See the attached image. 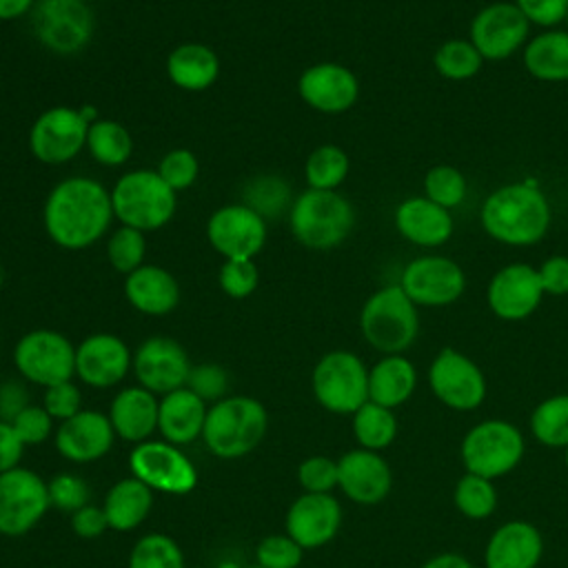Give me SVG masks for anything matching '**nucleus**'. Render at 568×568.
<instances>
[{
  "label": "nucleus",
  "mask_w": 568,
  "mask_h": 568,
  "mask_svg": "<svg viewBox=\"0 0 568 568\" xmlns=\"http://www.w3.org/2000/svg\"><path fill=\"white\" fill-rule=\"evenodd\" d=\"M11 426L27 448L47 442L55 433V419L44 410L42 404H29L22 408L13 417Z\"/></svg>",
  "instance_id": "obj_48"
},
{
  "label": "nucleus",
  "mask_w": 568,
  "mask_h": 568,
  "mask_svg": "<svg viewBox=\"0 0 568 568\" xmlns=\"http://www.w3.org/2000/svg\"><path fill=\"white\" fill-rule=\"evenodd\" d=\"M217 280L229 297L244 300L257 288L260 273L253 260H224Z\"/></svg>",
  "instance_id": "obj_49"
},
{
  "label": "nucleus",
  "mask_w": 568,
  "mask_h": 568,
  "mask_svg": "<svg viewBox=\"0 0 568 568\" xmlns=\"http://www.w3.org/2000/svg\"><path fill=\"white\" fill-rule=\"evenodd\" d=\"M515 4L530 24L539 27H555L568 16V0H515Z\"/></svg>",
  "instance_id": "obj_52"
},
{
  "label": "nucleus",
  "mask_w": 568,
  "mask_h": 568,
  "mask_svg": "<svg viewBox=\"0 0 568 568\" xmlns=\"http://www.w3.org/2000/svg\"><path fill=\"white\" fill-rule=\"evenodd\" d=\"M146 255V240L144 233L131 226H118L106 242V257L111 262V266L118 273H133L135 268L142 266Z\"/></svg>",
  "instance_id": "obj_43"
},
{
  "label": "nucleus",
  "mask_w": 568,
  "mask_h": 568,
  "mask_svg": "<svg viewBox=\"0 0 568 568\" xmlns=\"http://www.w3.org/2000/svg\"><path fill=\"white\" fill-rule=\"evenodd\" d=\"M191 366L186 348L178 339L153 335L135 348L131 371L142 388L162 397L186 386Z\"/></svg>",
  "instance_id": "obj_17"
},
{
  "label": "nucleus",
  "mask_w": 568,
  "mask_h": 568,
  "mask_svg": "<svg viewBox=\"0 0 568 568\" xmlns=\"http://www.w3.org/2000/svg\"><path fill=\"white\" fill-rule=\"evenodd\" d=\"M532 437L546 448L568 446V393L550 395L532 408Z\"/></svg>",
  "instance_id": "obj_36"
},
{
  "label": "nucleus",
  "mask_w": 568,
  "mask_h": 568,
  "mask_svg": "<svg viewBox=\"0 0 568 568\" xmlns=\"http://www.w3.org/2000/svg\"><path fill=\"white\" fill-rule=\"evenodd\" d=\"M200 568H202V566H200Z\"/></svg>",
  "instance_id": "obj_63"
},
{
  "label": "nucleus",
  "mask_w": 568,
  "mask_h": 568,
  "mask_svg": "<svg viewBox=\"0 0 568 568\" xmlns=\"http://www.w3.org/2000/svg\"><path fill=\"white\" fill-rule=\"evenodd\" d=\"M160 397L140 384L120 388L106 410L115 437L129 444H142L158 430Z\"/></svg>",
  "instance_id": "obj_26"
},
{
  "label": "nucleus",
  "mask_w": 568,
  "mask_h": 568,
  "mask_svg": "<svg viewBox=\"0 0 568 568\" xmlns=\"http://www.w3.org/2000/svg\"><path fill=\"white\" fill-rule=\"evenodd\" d=\"M300 98L320 113L348 111L359 95L357 75L339 62H317L297 80Z\"/></svg>",
  "instance_id": "obj_24"
},
{
  "label": "nucleus",
  "mask_w": 568,
  "mask_h": 568,
  "mask_svg": "<svg viewBox=\"0 0 568 568\" xmlns=\"http://www.w3.org/2000/svg\"><path fill=\"white\" fill-rule=\"evenodd\" d=\"M113 217L122 226L138 231H158L171 222L178 193L151 169H133L111 189Z\"/></svg>",
  "instance_id": "obj_6"
},
{
  "label": "nucleus",
  "mask_w": 568,
  "mask_h": 568,
  "mask_svg": "<svg viewBox=\"0 0 568 568\" xmlns=\"http://www.w3.org/2000/svg\"><path fill=\"white\" fill-rule=\"evenodd\" d=\"M419 568H475V566L459 552H439L426 559Z\"/></svg>",
  "instance_id": "obj_57"
},
{
  "label": "nucleus",
  "mask_w": 568,
  "mask_h": 568,
  "mask_svg": "<svg viewBox=\"0 0 568 568\" xmlns=\"http://www.w3.org/2000/svg\"><path fill=\"white\" fill-rule=\"evenodd\" d=\"M206 410H209V404L186 386L162 395L160 408H158L160 437L180 448L186 444H193L195 439H202Z\"/></svg>",
  "instance_id": "obj_28"
},
{
  "label": "nucleus",
  "mask_w": 568,
  "mask_h": 568,
  "mask_svg": "<svg viewBox=\"0 0 568 568\" xmlns=\"http://www.w3.org/2000/svg\"><path fill=\"white\" fill-rule=\"evenodd\" d=\"M297 484L304 493H333L337 488V459L311 455L297 466Z\"/></svg>",
  "instance_id": "obj_46"
},
{
  "label": "nucleus",
  "mask_w": 568,
  "mask_h": 568,
  "mask_svg": "<svg viewBox=\"0 0 568 568\" xmlns=\"http://www.w3.org/2000/svg\"><path fill=\"white\" fill-rule=\"evenodd\" d=\"M18 375L33 386H53L75 377V346L53 328H33L13 346Z\"/></svg>",
  "instance_id": "obj_9"
},
{
  "label": "nucleus",
  "mask_w": 568,
  "mask_h": 568,
  "mask_svg": "<svg viewBox=\"0 0 568 568\" xmlns=\"http://www.w3.org/2000/svg\"><path fill=\"white\" fill-rule=\"evenodd\" d=\"M304 548L286 532L266 535L255 546V564L262 568H300Z\"/></svg>",
  "instance_id": "obj_45"
},
{
  "label": "nucleus",
  "mask_w": 568,
  "mask_h": 568,
  "mask_svg": "<svg viewBox=\"0 0 568 568\" xmlns=\"http://www.w3.org/2000/svg\"><path fill=\"white\" fill-rule=\"evenodd\" d=\"M521 430L508 419H484L462 439L459 455L466 473L497 479L515 470L524 457Z\"/></svg>",
  "instance_id": "obj_8"
},
{
  "label": "nucleus",
  "mask_w": 568,
  "mask_h": 568,
  "mask_svg": "<svg viewBox=\"0 0 568 568\" xmlns=\"http://www.w3.org/2000/svg\"><path fill=\"white\" fill-rule=\"evenodd\" d=\"M288 224L293 237L313 251H328L339 246L355 226L353 204L337 191L306 189L291 209Z\"/></svg>",
  "instance_id": "obj_4"
},
{
  "label": "nucleus",
  "mask_w": 568,
  "mask_h": 568,
  "mask_svg": "<svg viewBox=\"0 0 568 568\" xmlns=\"http://www.w3.org/2000/svg\"><path fill=\"white\" fill-rule=\"evenodd\" d=\"M544 295L537 268L524 262L499 268L486 288L488 308L495 317L506 322H519L532 315Z\"/></svg>",
  "instance_id": "obj_21"
},
{
  "label": "nucleus",
  "mask_w": 568,
  "mask_h": 568,
  "mask_svg": "<svg viewBox=\"0 0 568 568\" xmlns=\"http://www.w3.org/2000/svg\"><path fill=\"white\" fill-rule=\"evenodd\" d=\"M484 231L508 246H532L541 242L552 222L546 193L532 182H510L495 189L481 204Z\"/></svg>",
  "instance_id": "obj_2"
},
{
  "label": "nucleus",
  "mask_w": 568,
  "mask_h": 568,
  "mask_svg": "<svg viewBox=\"0 0 568 568\" xmlns=\"http://www.w3.org/2000/svg\"><path fill=\"white\" fill-rule=\"evenodd\" d=\"M129 470L153 493L189 495L197 486V468L186 453L164 439H146L129 453Z\"/></svg>",
  "instance_id": "obj_11"
},
{
  "label": "nucleus",
  "mask_w": 568,
  "mask_h": 568,
  "mask_svg": "<svg viewBox=\"0 0 568 568\" xmlns=\"http://www.w3.org/2000/svg\"><path fill=\"white\" fill-rule=\"evenodd\" d=\"M268 428L264 404L251 395H226L209 406L202 444L217 459H240L253 453Z\"/></svg>",
  "instance_id": "obj_3"
},
{
  "label": "nucleus",
  "mask_w": 568,
  "mask_h": 568,
  "mask_svg": "<svg viewBox=\"0 0 568 568\" xmlns=\"http://www.w3.org/2000/svg\"><path fill=\"white\" fill-rule=\"evenodd\" d=\"M153 499H155V493L133 475L115 481L106 490L100 504L106 515L109 530H115V532L135 530L151 515Z\"/></svg>",
  "instance_id": "obj_30"
},
{
  "label": "nucleus",
  "mask_w": 568,
  "mask_h": 568,
  "mask_svg": "<svg viewBox=\"0 0 568 568\" xmlns=\"http://www.w3.org/2000/svg\"><path fill=\"white\" fill-rule=\"evenodd\" d=\"M342 519V504L333 493H302L284 515V532L304 550H315L335 539Z\"/></svg>",
  "instance_id": "obj_19"
},
{
  "label": "nucleus",
  "mask_w": 568,
  "mask_h": 568,
  "mask_svg": "<svg viewBox=\"0 0 568 568\" xmlns=\"http://www.w3.org/2000/svg\"><path fill=\"white\" fill-rule=\"evenodd\" d=\"M42 406L60 424L82 410V390L73 379L47 386L42 393Z\"/></svg>",
  "instance_id": "obj_51"
},
{
  "label": "nucleus",
  "mask_w": 568,
  "mask_h": 568,
  "mask_svg": "<svg viewBox=\"0 0 568 568\" xmlns=\"http://www.w3.org/2000/svg\"><path fill=\"white\" fill-rule=\"evenodd\" d=\"M133 366L126 342L113 333H93L75 346V377L91 388L118 386Z\"/></svg>",
  "instance_id": "obj_20"
},
{
  "label": "nucleus",
  "mask_w": 568,
  "mask_h": 568,
  "mask_svg": "<svg viewBox=\"0 0 568 568\" xmlns=\"http://www.w3.org/2000/svg\"><path fill=\"white\" fill-rule=\"evenodd\" d=\"M215 568H242L237 561H233V559H224V561H220Z\"/></svg>",
  "instance_id": "obj_59"
},
{
  "label": "nucleus",
  "mask_w": 568,
  "mask_h": 568,
  "mask_svg": "<svg viewBox=\"0 0 568 568\" xmlns=\"http://www.w3.org/2000/svg\"><path fill=\"white\" fill-rule=\"evenodd\" d=\"M87 149L102 166H120L133 153V138L129 129L115 120H95L89 124Z\"/></svg>",
  "instance_id": "obj_35"
},
{
  "label": "nucleus",
  "mask_w": 568,
  "mask_h": 568,
  "mask_svg": "<svg viewBox=\"0 0 568 568\" xmlns=\"http://www.w3.org/2000/svg\"><path fill=\"white\" fill-rule=\"evenodd\" d=\"M524 67L537 80H568V29H548L532 36L524 47Z\"/></svg>",
  "instance_id": "obj_33"
},
{
  "label": "nucleus",
  "mask_w": 568,
  "mask_h": 568,
  "mask_svg": "<svg viewBox=\"0 0 568 568\" xmlns=\"http://www.w3.org/2000/svg\"><path fill=\"white\" fill-rule=\"evenodd\" d=\"M311 390L324 410L353 415L368 402V368L362 357L351 351H328L313 366Z\"/></svg>",
  "instance_id": "obj_7"
},
{
  "label": "nucleus",
  "mask_w": 568,
  "mask_h": 568,
  "mask_svg": "<svg viewBox=\"0 0 568 568\" xmlns=\"http://www.w3.org/2000/svg\"><path fill=\"white\" fill-rule=\"evenodd\" d=\"M544 555V539L537 526L513 519L495 528L484 548L486 568H537Z\"/></svg>",
  "instance_id": "obj_25"
},
{
  "label": "nucleus",
  "mask_w": 568,
  "mask_h": 568,
  "mask_svg": "<svg viewBox=\"0 0 568 568\" xmlns=\"http://www.w3.org/2000/svg\"><path fill=\"white\" fill-rule=\"evenodd\" d=\"M244 204L262 217L280 215L284 209H291L293 204L291 186L286 184V180L277 175H260L246 184Z\"/></svg>",
  "instance_id": "obj_41"
},
{
  "label": "nucleus",
  "mask_w": 568,
  "mask_h": 568,
  "mask_svg": "<svg viewBox=\"0 0 568 568\" xmlns=\"http://www.w3.org/2000/svg\"><path fill=\"white\" fill-rule=\"evenodd\" d=\"M89 122L80 109L51 106L40 113L29 131V149L44 164H64L87 146Z\"/></svg>",
  "instance_id": "obj_14"
},
{
  "label": "nucleus",
  "mask_w": 568,
  "mask_h": 568,
  "mask_svg": "<svg viewBox=\"0 0 568 568\" xmlns=\"http://www.w3.org/2000/svg\"><path fill=\"white\" fill-rule=\"evenodd\" d=\"M186 388L193 390L200 399H204L209 406L215 404L217 399L226 397L229 388V375L220 364L206 362V364H195L191 366Z\"/></svg>",
  "instance_id": "obj_50"
},
{
  "label": "nucleus",
  "mask_w": 568,
  "mask_h": 568,
  "mask_svg": "<svg viewBox=\"0 0 568 568\" xmlns=\"http://www.w3.org/2000/svg\"><path fill=\"white\" fill-rule=\"evenodd\" d=\"M564 459H566V468H568V446L564 448Z\"/></svg>",
  "instance_id": "obj_60"
},
{
  "label": "nucleus",
  "mask_w": 568,
  "mask_h": 568,
  "mask_svg": "<svg viewBox=\"0 0 568 568\" xmlns=\"http://www.w3.org/2000/svg\"><path fill=\"white\" fill-rule=\"evenodd\" d=\"M51 508L47 479L27 466L0 473V535L31 532Z\"/></svg>",
  "instance_id": "obj_12"
},
{
  "label": "nucleus",
  "mask_w": 568,
  "mask_h": 568,
  "mask_svg": "<svg viewBox=\"0 0 568 568\" xmlns=\"http://www.w3.org/2000/svg\"><path fill=\"white\" fill-rule=\"evenodd\" d=\"M337 488L359 506H375L388 497L393 470L382 453L357 446L337 459Z\"/></svg>",
  "instance_id": "obj_23"
},
{
  "label": "nucleus",
  "mask_w": 568,
  "mask_h": 568,
  "mask_svg": "<svg viewBox=\"0 0 568 568\" xmlns=\"http://www.w3.org/2000/svg\"><path fill=\"white\" fill-rule=\"evenodd\" d=\"M351 426L357 446L375 453L386 450L397 437V417L393 408L379 406L371 399L351 415Z\"/></svg>",
  "instance_id": "obj_34"
},
{
  "label": "nucleus",
  "mask_w": 568,
  "mask_h": 568,
  "mask_svg": "<svg viewBox=\"0 0 568 568\" xmlns=\"http://www.w3.org/2000/svg\"><path fill=\"white\" fill-rule=\"evenodd\" d=\"M47 490H49L51 508H58L67 515L87 506L89 497H91L89 484L78 473H71V470H62V473H55L53 477H49Z\"/></svg>",
  "instance_id": "obj_44"
},
{
  "label": "nucleus",
  "mask_w": 568,
  "mask_h": 568,
  "mask_svg": "<svg viewBox=\"0 0 568 568\" xmlns=\"http://www.w3.org/2000/svg\"><path fill=\"white\" fill-rule=\"evenodd\" d=\"M44 231L67 251L95 244L113 222L111 191L98 180L75 175L60 180L44 200Z\"/></svg>",
  "instance_id": "obj_1"
},
{
  "label": "nucleus",
  "mask_w": 568,
  "mask_h": 568,
  "mask_svg": "<svg viewBox=\"0 0 568 568\" xmlns=\"http://www.w3.org/2000/svg\"><path fill=\"white\" fill-rule=\"evenodd\" d=\"M417 386V368L404 355H384L368 368V399L397 408L410 399Z\"/></svg>",
  "instance_id": "obj_31"
},
{
  "label": "nucleus",
  "mask_w": 568,
  "mask_h": 568,
  "mask_svg": "<svg viewBox=\"0 0 568 568\" xmlns=\"http://www.w3.org/2000/svg\"><path fill=\"white\" fill-rule=\"evenodd\" d=\"M29 18L38 42L60 55L82 51L95 31V16L84 0H36Z\"/></svg>",
  "instance_id": "obj_10"
},
{
  "label": "nucleus",
  "mask_w": 568,
  "mask_h": 568,
  "mask_svg": "<svg viewBox=\"0 0 568 568\" xmlns=\"http://www.w3.org/2000/svg\"><path fill=\"white\" fill-rule=\"evenodd\" d=\"M348 169H351V160L342 146L320 144L306 158L304 178L308 189L337 191V186L346 180Z\"/></svg>",
  "instance_id": "obj_38"
},
{
  "label": "nucleus",
  "mask_w": 568,
  "mask_h": 568,
  "mask_svg": "<svg viewBox=\"0 0 568 568\" xmlns=\"http://www.w3.org/2000/svg\"><path fill=\"white\" fill-rule=\"evenodd\" d=\"M244 568H262L260 564H251V566H244Z\"/></svg>",
  "instance_id": "obj_61"
},
{
  "label": "nucleus",
  "mask_w": 568,
  "mask_h": 568,
  "mask_svg": "<svg viewBox=\"0 0 568 568\" xmlns=\"http://www.w3.org/2000/svg\"><path fill=\"white\" fill-rule=\"evenodd\" d=\"M433 64L442 78L462 82V80H470L473 75L479 73L484 58L470 40L450 38L437 47V51L433 55Z\"/></svg>",
  "instance_id": "obj_40"
},
{
  "label": "nucleus",
  "mask_w": 568,
  "mask_h": 568,
  "mask_svg": "<svg viewBox=\"0 0 568 568\" xmlns=\"http://www.w3.org/2000/svg\"><path fill=\"white\" fill-rule=\"evenodd\" d=\"M155 171L178 193V191L189 189L197 180L200 164H197V158L193 155V151L173 149L160 160Z\"/></svg>",
  "instance_id": "obj_47"
},
{
  "label": "nucleus",
  "mask_w": 568,
  "mask_h": 568,
  "mask_svg": "<svg viewBox=\"0 0 568 568\" xmlns=\"http://www.w3.org/2000/svg\"><path fill=\"white\" fill-rule=\"evenodd\" d=\"M453 504L466 519H473V521L488 519L499 504L495 481L475 473H464L455 481Z\"/></svg>",
  "instance_id": "obj_37"
},
{
  "label": "nucleus",
  "mask_w": 568,
  "mask_h": 568,
  "mask_svg": "<svg viewBox=\"0 0 568 568\" xmlns=\"http://www.w3.org/2000/svg\"><path fill=\"white\" fill-rule=\"evenodd\" d=\"M530 22L515 2H490L470 22V42L484 60H506L526 47Z\"/></svg>",
  "instance_id": "obj_15"
},
{
  "label": "nucleus",
  "mask_w": 568,
  "mask_h": 568,
  "mask_svg": "<svg viewBox=\"0 0 568 568\" xmlns=\"http://www.w3.org/2000/svg\"><path fill=\"white\" fill-rule=\"evenodd\" d=\"M27 446L20 442L11 422L0 419V473H7L16 466H22V455Z\"/></svg>",
  "instance_id": "obj_56"
},
{
  "label": "nucleus",
  "mask_w": 568,
  "mask_h": 568,
  "mask_svg": "<svg viewBox=\"0 0 568 568\" xmlns=\"http://www.w3.org/2000/svg\"><path fill=\"white\" fill-rule=\"evenodd\" d=\"M36 0H0V20H16L31 13Z\"/></svg>",
  "instance_id": "obj_58"
},
{
  "label": "nucleus",
  "mask_w": 568,
  "mask_h": 568,
  "mask_svg": "<svg viewBox=\"0 0 568 568\" xmlns=\"http://www.w3.org/2000/svg\"><path fill=\"white\" fill-rule=\"evenodd\" d=\"M206 240L226 260H253L266 242V222L244 202L226 204L211 213Z\"/></svg>",
  "instance_id": "obj_18"
},
{
  "label": "nucleus",
  "mask_w": 568,
  "mask_h": 568,
  "mask_svg": "<svg viewBox=\"0 0 568 568\" xmlns=\"http://www.w3.org/2000/svg\"><path fill=\"white\" fill-rule=\"evenodd\" d=\"M544 293L546 295H568V257L566 255H550L548 260L541 262L537 268Z\"/></svg>",
  "instance_id": "obj_54"
},
{
  "label": "nucleus",
  "mask_w": 568,
  "mask_h": 568,
  "mask_svg": "<svg viewBox=\"0 0 568 568\" xmlns=\"http://www.w3.org/2000/svg\"><path fill=\"white\" fill-rule=\"evenodd\" d=\"M433 395L450 410L468 413L484 404L488 386L481 368L457 348H442L428 366Z\"/></svg>",
  "instance_id": "obj_13"
},
{
  "label": "nucleus",
  "mask_w": 568,
  "mask_h": 568,
  "mask_svg": "<svg viewBox=\"0 0 568 568\" xmlns=\"http://www.w3.org/2000/svg\"><path fill=\"white\" fill-rule=\"evenodd\" d=\"M566 24H568V16H566Z\"/></svg>",
  "instance_id": "obj_62"
},
{
  "label": "nucleus",
  "mask_w": 568,
  "mask_h": 568,
  "mask_svg": "<svg viewBox=\"0 0 568 568\" xmlns=\"http://www.w3.org/2000/svg\"><path fill=\"white\" fill-rule=\"evenodd\" d=\"M359 331L368 346L382 355H402L419 333L417 304L402 291L399 284H388L375 291L359 311Z\"/></svg>",
  "instance_id": "obj_5"
},
{
  "label": "nucleus",
  "mask_w": 568,
  "mask_h": 568,
  "mask_svg": "<svg viewBox=\"0 0 568 568\" xmlns=\"http://www.w3.org/2000/svg\"><path fill=\"white\" fill-rule=\"evenodd\" d=\"M126 568H186V559L173 537L166 532H146L133 544Z\"/></svg>",
  "instance_id": "obj_39"
},
{
  "label": "nucleus",
  "mask_w": 568,
  "mask_h": 568,
  "mask_svg": "<svg viewBox=\"0 0 568 568\" xmlns=\"http://www.w3.org/2000/svg\"><path fill=\"white\" fill-rule=\"evenodd\" d=\"M126 302L151 317L169 315L180 304L178 280L158 264H142L124 280Z\"/></svg>",
  "instance_id": "obj_29"
},
{
  "label": "nucleus",
  "mask_w": 568,
  "mask_h": 568,
  "mask_svg": "<svg viewBox=\"0 0 568 568\" xmlns=\"http://www.w3.org/2000/svg\"><path fill=\"white\" fill-rule=\"evenodd\" d=\"M69 526L80 539H98L109 530V521L102 506H95L91 501L69 515Z\"/></svg>",
  "instance_id": "obj_53"
},
{
  "label": "nucleus",
  "mask_w": 568,
  "mask_h": 568,
  "mask_svg": "<svg viewBox=\"0 0 568 568\" xmlns=\"http://www.w3.org/2000/svg\"><path fill=\"white\" fill-rule=\"evenodd\" d=\"M29 404L31 402H29V390L24 382L7 379L0 384V419L13 422V417Z\"/></svg>",
  "instance_id": "obj_55"
},
{
  "label": "nucleus",
  "mask_w": 568,
  "mask_h": 568,
  "mask_svg": "<svg viewBox=\"0 0 568 568\" xmlns=\"http://www.w3.org/2000/svg\"><path fill=\"white\" fill-rule=\"evenodd\" d=\"M399 286L417 306H448L462 297L466 275L450 257L422 255L404 266Z\"/></svg>",
  "instance_id": "obj_16"
},
{
  "label": "nucleus",
  "mask_w": 568,
  "mask_h": 568,
  "mask_svg": "<svg viewBox=\"0 0 568 568\" xmlns=\"http://www.w3.org/2000/svg\"><path fill=\"white\" fill-rule=\"evenodd\" d=\"M424 195L450 211L466 197V178L453 164H435L424 175Z\"/></svg>",
  "instance_id": "obj_42"
},
{
  "label": "nucleus",
  "mask_w": 568,
  "mask_h": 568,
  "mask_svg": "<svg viewBox=\"0 0 568 568\" xmlns=\"http://www.w3.org/2000/svg\"><path fill=\"white\" fill-rule=\"evenodd\" d=\"M169 80L184 91H204L220 75L215 51L202 42L178 44L166 58Z\"/></svg>",
  "instance_id": "obj_32"
},
{
  "label": "nucleus",
  "mask_w": 568,
  "mask_h": 568,
  "mask_svg": "<svg viewBox=\"0 0 568 568\" xmlns=\"http://www.w3.org/2000/svg\"><path fill=\"white\" fill-rule=\"evenodd\" d=\"M115 430L106 413L82 408L73 417L60 422L53 433V446L60 457L71 464H91L102 459L115 444Z\"/></svg>",
  "instance_id": "obj_22"
},
{
  "label": "nucleus",
  "mask_w": 568,
  "mask_h": 568,
  "mask_svg": "<svg viewBox=\"0 0 568 568\" xmlns=\"http://www.w3.org/2000/svg\"><path fill=\"white\" fill-rule=\"evenodd\" d=\"M395 229L410 244L435 248L450 240L453 215L448 209L430 202L426 195H413L397 204Z\"/></svg>",
  "instance_id": "obj_27"
}]
</instances>
